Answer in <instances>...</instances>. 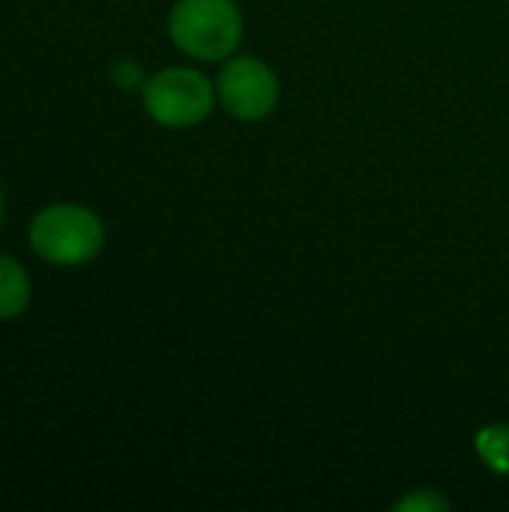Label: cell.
I'll list each match as a JSON object with an SVG mask.
<instances>
[{
  "label": "cell",
  "instance_id": "5b68a950",
  "mask_svg": "<svg viewBox=\"0 0 509 512\" xmlns=\"http://www.w3.org/2000/svg\"><path fill=\"white\" fill-rule=\"evenodd\" d=\"M27 303H30V279L24 267L15 258L0 255V321L21 315Z\"/></svg>",
  "mask_w": 509,
  "mask_h": 512
},
{
  "label": "cell",
  "instance_id": "9c48e42d",
  "mask_svg": "<svg viewBox=\"0 0 509 512\" xmlns=\"http://www.w3.org/2000/svg\"><path fill=\"white\" fill-rule=\"evenodd\" d=\"M0 219H3V192H0Z\"/></svg>",
  "mask_w": 509,
  "mask_h": 512
},
{
  "label": "cell",
  "instance_id": "7a4b0ae2",
  "mask_svg": "<svg viewBox=\"0 0 509 512\" xmlns=\"http://www.w3.org/2000/svg\"><path fill=\"white\" fill-rule=\"evenodd\" d=\"M105 243V228L99 216L78 204L45 207L30 225V246L48 264H87L99 255Z\"/></svg>",
  "mask_w": 509,
  "mask_h": 512
},
{
  "label": "cell",
  "instance_id": "8992f818",
  "mask_svg": "<svg viewBox=\"0 0 509 512\" xmlns=\"http://www.w3.org/2000/svg\"><path fill=\"white\" fill-rule=\"evenodd\" d=\"M480 456L489 462V468L509 474V426H489L477 438Z\"/></svg>",
  "mask_w": 509,
  "mask_h": 512
},
{
  "label": "cell",
  "instance_id": "52a82bcc",
  "mask_svg": "<svg viewBox=\"0 0 509 512\" xmlns=\"http://www.w3.org/2000/svg\"><path fill=\"white\" fill-rule=\"evenodd\" d=\"M396 510H447V501H441L438 495H432V492H417V495H411V498H405Z\"/></svg>",
  "mask_w": 509,
  "mask_h": 512
},
{
  "label": "cell",
  "instance_id": "3957f363",
  "mask_svg": "<svg viewBox=\"0 0 509 512\" xmlns=\"http://www.w3.org/2000/svg\"><path fill=\"white\" fill-rule=\"evenodd\" d=\"M213 84L195 69H165L144 81L147 114L171 129H186L201 123L213 111Z\"/></svg>",
  "mask_w": 509,
  "mask_h": 512
},
{
  "label": "cell",
  "instance_id": "277c9868",
  "mask_svg": "<svg viewBox=\"0 0 509 512\" xmlns=\"http://www.w3.org/2000/svg\"><path fill=\"white\" fill-rule=\"evenodd\" d=\"M219 99L240 120H261L276 108L279 81L258 57H234L219 75Z\"/></svg>",
  "mask_w": 509,
  "mask_h": 512
},
{
  "label": "cell",
  "instance_id": "ba28073f",
  "mask_svg": "<svg viewBox=\"0 0 509 512\" xmlns=\"http://www.w3.org/2000/svg\"><path fill=\"white\" fill-rule=\"evenodd\" d=\"M111 72H114V81H117L120 87H135V84L141 81V69H138L132 60H117Z\"/></svg>",
  "mask_w": 509,
  "mask_h": 512
},
{
  "label": "cell",
  "instance_id": "6da1fadb",
  "mask_svg": "<svg viewBox=\"0 0 509 512\" xmlns=\"http://www.w3.org/2000/svg\"><path fill=\"white\" fill-rule=\"evenodd\" d=\"M168 33L180 51L198 60H222L240 45L243 15L234 0H180L171 9Z\"/></svg>",
  "mask_w": 509,
  "mask_h": 512
}]
</instances>
